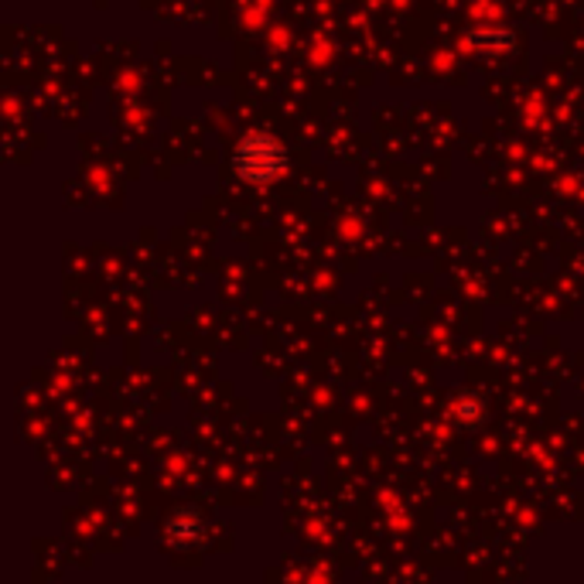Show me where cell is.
Returning a JSON list of instances; mask_svg holds the SVG:
<instances>
[{"instance_id": "cell-1", "label": "cell", "mask_w": 584, "mask_h": 584, "mask_svg": "<svg viewBox=\"0 0 584 584\" xmlns=\"http://www.w3.org/2000/svg\"><path fill=\"white\" fill-rule=\"evenodd\" d=\"M232 167L244 182H273L288 171V151L270 133H250L247 141H239Z\"/></svg>"}]
</instances>
